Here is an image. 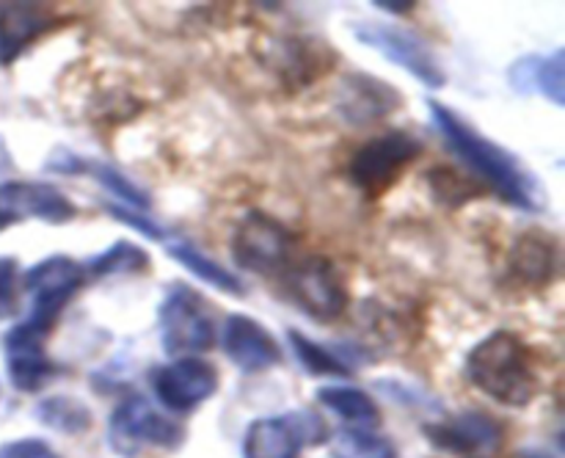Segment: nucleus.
<instances>
[{
	"mask_svg": "<svg viewBox=\"0 0 565 458\" xmlns=\"http://www.w3.org/2000/svg\"><path fill=\"white\" fill-rule=\"evenodd\" d=\"M428 114L439 136L445 138L447 149L480 182H486L511 207L524 210V213H539L541 204H544L541 202V188L516 155L508 152L505 147L491 141L480 130H475L463 116H458L456 110L447 108L439 99H428Z\"/></svg>",
	"mask_w": 565,
	"mask_h": 458,
	"instance_id": "obj_1",
	"label": "nucleus"
},
{
	"mask_svg": "<svg viewBox=\"0 0 565 458\" xmlns=\"http://www.w3.org/2000/svg\"><path fill=\"white\" fill-rule=\"evenodd\" d=\"M467 379L475 390L511 408H524L539 397L541 375L533 351L516 331H491L469 351Z\"/></svg>",
	"mask_w": 565,
	"mask_h": 458,
	"instance_id": "obj_2",
	"label": "nucleus"
},
{
	"mask_svg": "<svg viewBox=\"0 0 565 458\" xmlns=\"http://www.w3.org/2000/svg\"><path fill=\"white\" fill-rule=\"evenodd\" d=\"M163 351L174 359L199 356L215 345V312L207 298L185 281L166 287L158 307Z\"/></svg>",
	"mask_w": 565,
	"mask_h": 458,
	"instance_id": "obj_3",
	"label": "nucleus"
},
{
	"mask_svg": "<svg viewBox=\"0 0 565 458\" xmlns=\"http://www.w3.org/2000/svg\"><path fill=\"white\" fill-rule=\"evenodd\" d=\"M230 252L243 270L274 279L296 263V235L263 210H248L232 232Z\"/></svg>",
	"mask_w": 565,
	"mask_h": 458,
	"instance_id": "obj_4",
	"label": "nucleus"
},
{
	"mask_svg": "<svg viewBox=\"0 0 565 458\" xmlns=\"http://www.w3.org/2000/svg\"><path fill=\"white\" fill-rule=\"evenodd\" d=\"M83 281H86V270L81 263H75L66 254L44 257L25 274V292L31 309H28V318L22 323L42 337H50L55 320L64 312L66 303L81 292Z\"/></svg>",
	"mask_w": 565,
	"mask_h": 458,
	"instance_id": "obj_5",
	"label": "nucleus"
},
{
	"mask_svg": "<svg viewBox=\"0 0 565 458\" xmlns=\"http://www.w3.org/2000/svg\"><path fill=\"white\" fill-rule=\"evenodd\" d=\"M423 155V143L412 132L390 130L384 136L370 138L367 143L353 152L348 163V180L364 193V196H381L390 191L403 171Z\"/></svg>",
	"mask_w": 565,
	"mask_h": 458,
	"instance_id": "obj_6",
	"label": "nucleus"
},
{
	"mask_svg": "<svg viewBox=\"0 0 565 458\" xmlns=\"http://www.w3.org/2000/svg\"><path fill=\"white\" fill-rule=\"evenodd\" d=\"M353 36L359 44H367L370 50L384 55L390 64L401 66L403 72L419 81L428 88H441L447 83L445 70H441L439 58H436L434 50L428 47L423 36H417L414 31L401 25H392V22L381 20H362L353 22Z\"/></svg>",
	"mask_w": 565,
	"mask_h": 458,
	"instance_id": "obj_7",
	"label": "nucleus"
},
{
	"mask_svg": "<svg viewBox=\"0 0 565 458\" xmlns=\"http://www.w3.org/2000/svg\"><path fill=\"white\" fill-rule=\"evenodd\" d=\"M182 428L174 419L154 412L143 395H130L116 406L108 423V441L119 456L136 458L143 447L174 450L182 445Z\"/></svg>",
	"mask_w": 565,
	"mask_h": 458,
	"instance_id": "obj_8",
	"label": "nucleus"
},
{
	"mask_svg": "<svg viewBox=\"0 0 565 458\" xmlns=\"http://www.w3.org/2000/svg\"><path fill=\"white\" fill-rule=\"evenodd\" d=\"M281 279L290 301L320 323L337 320L348 309V285L331 259L309 257L292 263Z\"/></svg>",
	"mask_w": 565,
	"mask_h": 458,
	"instance_id": "obj_9",
	"label": "nucleus"
},
{
	"mask_svg": "<svg viewBox=\"0 0 565 458\" xmlns=\"http://www.w3.org/2000/svg\"><path fill=\"white\" fill-rule=\"evenodd\" d=\"M326 439V423L318 414L290 412L285 417L254 419L243 439V458H298L301 447Z\"/></svg>",
	"mask_w": 565,
	"mask_h": 458,
	"instance_id": "obj_10",
	"label": "nucleus"
},
{
	"mask_svg": "<svg viewBox=\"0 0 565 458\" xmlns=\"http://www.w3.org/2000/svg\"><path fill=\"white\" fill-rule=\"evenodd\" d=\"M75 215V202L55 185L25 180L0 182V232L31 219L61 226L70 224Z\"/></svg>",
	"mask_w": 565,
	"mask_h": 458,
	"instance_id": "obj_11",
	"label": "nucleus"
},
{
	"mask_svg": "<svg viewBox=\"0 0 565 458\" xmlns=\"http://www.w3.org/2000/svg\"><path fill=\"white\" fill-rule=\"evenodd\" d=\"M218 390V373L199 356L174 359L152 373V392L160 406L174 414H191Z\"/></svg>",
	"mask_w": 565,
	"mask_h": 458,
	"instance_id": "obj_12",
	"label": "nucleus"
},
{
	"mask_svg": "<svg viewBox=\"0 0 565 458\" xmlns=\"http://www.w3.org/2000/svg\"><path fill=\"white\" fill-rule=\"evenodd\" d=\"M221 345H224L226 359L243 373H265L281 362V348L276 337L252 315H230L221 331Z\"/></svg>",
	"mask_w": 565,
	"mask_h": 458,
	"instance_id": "obj_13",
	"label": "nucleus"
},
{
	"mask_svg": "<svg viewBox=\"0 0 565 458\" xmlns=\"http://www.w3.org/2000/svg\"><path fill=\"white\" fill-rule=\"evenodd\" d=\"M44 340L47 337L28 329L25 323H17L6 331V373H9V381L14 384V390L36 392L58 373L55 364L50 362L47 351H44Z\"/></svg>",
	"mask_w": 565,
	"mask_h": 458,
	"instance_id": "obj_14",
	"label": "nucleus"
},
{
	"mask_svg": "<svg viewBox=\"0 0 565 458\" xmlns=\"http://www.w3.org/2000/svg\"><path fill=\"white\" fill-rule=\"evenodd\" d=\"M61 17L44 3H0V66H9L44 33L55 31Z\"/></svg>",
	"mask_w": 565,
	"mask_h": 458,
	"instance_id": "obj_15",
	"label": "nucleus"
},
{
	"mask_svg": "<svg viewBox=\"0 0 565 458\" xmlns=\"http://www.w3.org/2000/svg\"><path fill=\"white\" fill-rule=\"evenodd\" d=\"M425 434H428V439L439 450L472 456V452L494 450L500 445L502 425L491 414L467 408V412L452 414V417L441 419V423L425 425Z\"/></svg>",
	"mask_w": 565,
	"mask_h": 458,
	"instance_id": "obj_16",
	"label": "nucleus"
},
{
	"mask_svg": "<svg viewBox=\"0 0 565 458\" xmlns=\"http://www.w3.org/2000/svg\"><path fill=\"white\" fill-rule=\"evenodd\" d=\"M401 105V94L395 86L373 75H348L337 88V110L351 125L384 119Z\"/></svg>",
	"mask_w": 565,
	"mask_h": 458,
	"instance_id": "obj_17",
	"label": "nucleus"
},
{
	"mask_svg": "<svg viewBox=\"0 0 565 458\" xmlns=\"http://www.w3.org/2000/svg\"><path fill=\"white\" fill-rule=\"evenodd\" d=\"M508 86L516 94H541L552 105H565V50L550 55H522L508 66Z\"/></svg>",
	"mask_w": 565,
	"mask_h": 458,
	"instance_id": "obj_18",
	"label": "nucleus"
},
{
	"mask_svg": "<svg viewBox=\"0 0 565 458\" xmlns=\"http://www.w3.org/2000/svg\"><path fill=\"white\" fill-rule=\"evenodd\" d=\"M276 72L285 77V83L292 86H309L315 83V77L326 75L334 64V50L326 42L309 36H292L285 42L276 44L274 53Z\"/></svg>",
	"mask_w": 565,
	"mask_h": 458,
	"instance_id": "obj_19",
	"label": "nucleus"
},
{
	"mask_svg": "<svg viewBox=\"0 0 565 458\" xmlns=\"http://www.w3.org/2000/svg\"><path fill=\"white\" fill-rule=\"evenodd\" d=\"M557 265V246L541 232H527L511 248V274L524 285H544Z\"/></svg>",
	"mask_w": 565,
	"mask_h": 458,
	"instance_id": "obj_20",
	"label": "nucleus"
},
{
	"mask_svg": "<svg viewBox=\"0 0 565 458\" xmlns=\"http://www.w3.org/2000/svg\"><path fill=\"white\" fill-rule=\"evenodd\" d=\"M166 252H169V257L177 265H182L188 274L202 279L204 285L215 287V290L226 292V296H246V285L230 268H224L213 257H207L202 248L193 246L191 241H169L166 243Z\"/></svg>",
	"mask_w": 565,
	"mask_h": 458,
	"instance_id": "obj_21",
	"label": "nucleus"
},
{
	"mask_svg": "<svg viewBox=\"0 0 565 458\" xmlns=\"http://www.w3.org/2000/svg\"><path fill=\"white\" fill-rule=\"evenodd\" d=\"M318 403L329 408V412H334L340 419H345L351 428L375 430L381 425L379 403H375L367 392L359 390V386H323V390H318Z\"/></svg>",
	"mask_w": 565,
	"mask_h": 458,
	"instance_id": "obj_22",
	"label": "nucleus"
},
{
	"mask_svg": "<svg viewBox=\"0 0 565 458\" xmlns=\"http://www.w3.org/2000/svg\"><path fill=\"white\" fill-rule=\"evenodd\" d=\"M36 419L42 425H47L50 430H58L66 436H81L92 428L94 417L92 408L81 401V397L72 395H50L44 401H39V406L33 408Z\"/></svg>",
	"mask_w": 565,
	"mask_h": 458,
	"instance_id": "obj_23",
	"label": "nucleus"
},
{
	"mask_svg": "<svg viewBox=\"0 0 565 458\" xmlns=\"http://www.w3.org/2000/svg\"><path fill=\"white\" fill-rule=\"evenodd\" d=\"M83 270L88 276H94V279H105V276H138L143 270H149V254L132 241H116L103 254L88 259L83 265Z\"/></svg>",
	"mask_w": 565,
	"mask_h": 458,
	"instance_id": "obj_24",
	"label": "nucleus"
},
{
	"mask_svg": "<svg viewBox=\"0 0 565 458\" xmlns=\"http://www.w3.org/2000/svg\"><path fill=\"white\" fill-rule=\"evenodd\" d=\"M287 342H290L298 364H301L309 375H337V379H342V375H351V368H348L345 359L337 356L331 348L309 340L303 331L290 329L287 331Z\"/></svg>",
	"mask_w": 565,
	"mask_h": 458,
	"instance_id": "obj_25",
	"label": "nucleus"
},
{
	"mask_svg": "<svg viewBox=\"0 0 565 458\" xmlns=\"http://www.w3.org/2000/svg\"><path fill=\"white\" fill-rule=\"evenodd\" d=\"M92 174L99 185L105 188L108 193H114L119 202L116 204H125V207H136V210H149V196L143 188H138L130 177L121 174L119 169L108 163H99V160H81V169L77 174Z\"/></svg>",
	"mask_w": 565,
	"mask_h": 458,
	"instance_id": "obj_26",
	"label": "nucleus"
},
{
	"mask_svg": "<svg viewBox=\"0 0 565 458\" xmlns=\"http://www.w3.org/2000/svg\"><path fill=\"white\" fill-rule=\"evenodd\" d=\"M337 458H397L395 447L375 430L345 428L334 436Z\"/></svg>",
	"mask_w": 565,
	"mask_h": 458,
	"instance_id": "obj_27",
	"label": "nucleus"
},
{
	"mask_svg": "<svg viewBox=\"0 0 565 458\" xmlns=\"http://www.w3.org/2000/svg\"><path fill=\"white\" fill-rule=\"evenodd\" d=\"M428 182H430V193L436 196V202L447 204V207H461L463 202L478 193V188L472 185L469 180H463L461 174H456L447 166H436L434 171H428Z\"/></svg>",
	"mask_w": 565,
	"mask_h": 458,
	"instance_id": "obj_28",
	"label": "nucleus"
},
{
	"mask_svg": "<svg viewBox=\"0 0 565 458\" xmlns=\"http://www.w3.org/2000/svg\"><path fill=\"white\" fill-rule=\"evenodd\" d=\"M105 210L110 213V219L121 221V224H127L130 230H138L141 235L152 237V241H160V237H163V230H160V224H154L152 215H149L147 210L125 207V204H105Z\"/></svg>",
	"mask_w": 565,
	"mask_h": 458,
	"instance_id": "obj_29",
	"label": "nucleus"
},
{
	"mask_svg": "<svg viewBox=\"0 0 565 458\" xmlns=\"http://www.w3.org/2000/svg\"><path fill=\"white\" fill-rule=\"evenodd\" d=\"M14 287H17V259L0 257V320L14 315Z\"/></svg>",
	"mask_w": 565,
	"mask_h": 458,
	"instance_id": "obj_30",
	"label": "nucleus"
},
{
	"mask_svg": "<svg viewBox=\"0 0 565 458\" xmlns=\"http://www.w3.org/2000/svg\"><path fill=\"white\" fill-rule=\"evenodd\" d=\"M0 458H61V456L42 439H17L0 447Z\"/></svg>",
	"mask_w": 565,
	"mask_h": 458,
	"instance_id": "obj_31",
	"label": "nucleus"
},
{
	"mask_svg": "<svg viewBox=\"0 0 565 458\" xmlns=\"http://www.w3.org/2000/svg\"><path fill=\"white\" fill-rule=\"evenodd\" d=\"M414 6L417 3H408V0H403V3H397V0H379V3H375V9L390 11V14H395V17H406V14H412Z\"/></svg>",
	"mask_w": 565,
	"mask_h": 458,
	"instance_id": "obj_32",
	"label": "nucleus"
},
{
	"mask_svg": "<svg viewBox=\"0 0 565 458\" xmlns=\"http://www.w3.org/2000/svg\"><path fill=\"white\" fill-rule=\"evenodd\" d=\"M519 458H552V456H546V452H535V450H524V452H519Z\"/></svg>",
	"mask_w": 565,
	"mask_h": 458,
	"instance_id": "obj_33",
	"label": "nucleus"
}]
</instances>
